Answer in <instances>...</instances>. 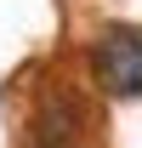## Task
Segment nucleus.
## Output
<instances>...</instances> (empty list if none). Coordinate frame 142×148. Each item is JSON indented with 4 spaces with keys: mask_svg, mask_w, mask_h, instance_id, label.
Masks as SVG:
<instances>
[{
    "mask_svg": "<svg viewBox=\"0 0 142 148\" xmlns=\"http://www.w3.org/2000/svg\"><path fill=\"white\" fill-rule=\"evenodd\" d=\"M91 74L108 97H142V29L114 23L91 46Z\"/></svg>",
    "mask_w": 142,
    "mask_h": 148,
    "instance_id": "obj_1",
    "label": "nucleus"
},
{
    "mask_svg": "<svg viewBox=\"0 0 142 148\" xmlns=\"http://www.w3.org/2000/svg\"><path fill=\"white\" fill-rule=\"evenodd\" d=\"M74 125H80V114L68 103H46V114H40V148H68Z\"/></svg>",
    "mask_w": 142,
    "mask_h": 148,
    "instance_id": "obj_2",
    "label": "nucleus"
}]
</instances>
